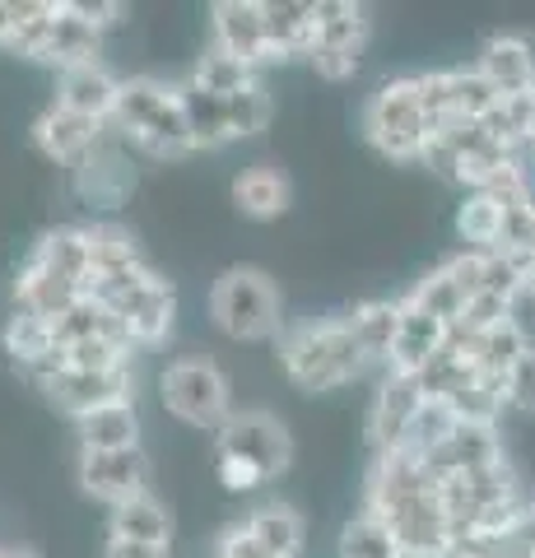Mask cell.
I'll return each instance as SVG.
<instances>
[{
  "label": "cell",
  "mask_w": 535,
  "mask_h": 558,
  "mask_svg": "<svg viewBox=\"0 0 535 558\" xmlns=\"http://www.w3.org/2000/svg\"><path fill=\"white\" fill-rule=\"evenodd\" d=\"M522 558H535V554H522Z\"/></svg>",
  "instance_id": "obj_53"
},
{
  "label": "cell",
  "mask_w": 535,
  "mask_h": 558,
  "mask_svg": "<svg viewBox=\"0 0 535 558\" xmlns=\"http://www.w3.org/2000/svg\"><path fill=\"white\" fill-rule=\"evenodd\" d=\"M401 558H452V521H447L438 494H420L382 517Z\"/></svg>",
  "instance_id": "obj_10"
},
{
  "label": "cell",
  "mask_w": 535,
  "mask_h": 558,
  "mask_svg": "<svg viewBox=\"0 0 535 558\" xmlns=\"http://www.w3.org/2000/svg\"><path fill=\"white\" fill-rule=\"evenodd\" d=\"M447 336H452V330H447L442 322L424 317L420 307L401 303V326H396V340H391V354H387L391 377H420V368L447 344Z\"/></svg>",
  "instance_id": "obj_16"
},
{
  "label": "cell",
  "mask_w": 535,
  "mask_h": 558,
  "mask_svg": "<svg viewBox=\"0 0 535 558\" xmlns=\"http://www.w3.org/2000/svg\"><path fill=\"white\" fill-rule=\"evenodd\" d=\"M447 405L457 410L461 424H498V410L508 405V396H503V381H498V377L475 373L461 391L447 396Z\"/></svg>",
  "instance_id": "obj_32"
},
{
  "label": "cell",
  "mask_w": 535,
  "mask_h": 558,
  "mask_svg": "<svg viewBox=\"0 0 535 558\" xmlns=\"http://www.w3.org/2000/svg\"><path fill=\"white\" fill-rule=\"evenodd\" d=\"M102 558H172L163 545H135V539H108Z\"/></svg>",
  "instance_id": "obj_45"
},
{
  "label": "cell",
  "mask_w": 535,
  "mask_h": 558,
  "mask_svg": "<svg viewBox=\"0 0 535 558\" xmlns=\"http://www.w3.org/2000/svg\"><path fill=\"white\" fill-rule=\"evenodd\" d=\"M405 303H410V307H420L424 317H434V322H442L447 330H452L457 317H461V307H465V293H461L452 279H447V270L438 266L428 279H420V289H414Z\"/></svg>",
  "instance_id": "obj_34"
},
{
  "label": "cell",
  "mask_w": 535,
  "mask_h": 558,
  "mask_svg": "<svg viewBox=\"0 0 535 558\" xmlns=\"http://www.w3.org/2000/svg\"><path fill=\"white\" fill-rule=\"evenodd\" d=\"M51 275L71 279V284L84 289V279H89V242H84V223H65V229H51L33 242V252Z\"/></svg>",
  "instance_id": "obj_26"
},
{
  "label": "cell",
  "mask_w": 535,
  "mask_h": 558,
  "mask_svg": "<svg viewBox=\"0 0 535 558\" xmlns=\"http://www.w3.org/2000/svg\"><path fill=\"white\" fill-rule=\"evenodd\" d=\"M262 24H266V43H270L275 61L307 57V51H313V5H303V0H280V5L266 0Z\"/></svg>",
  "instance_id": "obj_21"
},
{
  "label": "cell",
  "mask_w": 535,
  "mask_h": 558,
  "mask_svg": "<svg viewBox=\"0 0 535 558\" xmlns=\"http://www.w3.org/2000/svg\"><path fill=\"white\" fill-rule=\"evenodd\" d=\"M75 191L89 205H122L135 191V168L117 145H98L75 163Z\"/></svg>",
  "instance_id": "obj_14"
},
{
  "label": "cell",
  "mask_w": 535,
  "mask_h": 558,
  "mask_svg": "<svg viewBox=\"0 0 535 558\" xmlns=\"http://www.w3.org/2000/svg\"><path fill=\"white\" fill-rule=\"evenodd\" d=\"M364 135L387 159H420L428 145V117L420 108V84H414V75L391 80L368 98Z\"/></svg>",
  "instance_id": "obj_5"
},
{
  "label": "cell",
  "mask_w": 535,
  "mask_h": 558,
  "mask_svg": "<svg viewBox=\"0 0 535 558\" xmlns=\"http://www.w3.org/2000/svg\"><path fill=\"white\" fill-rule=\"evenodd\" d=\"M108 121L122 131V140L154 154V159H182V154H192V135H186V121H182L178 84H163L154 75L122 80L117 108Z\"/></svg>",
  "instance_id": "obj_3"
},
{
  "label": "cell",
  "mask_w": 535,
  "mask_h": 558,
  "mask_svg": "<svg viewBox=\"0 0 535 558\" xmlns=\"http://www.w3.org/2000/svg\"><path fill=\"white\" fill-rule=\"evenodd\" d=\"M368 43V10L350 0H317L313 5V65L326 80H344L358 70Z\"/></svg>",
  "instance_id": "obj_7"
},
{
  "label": "cell",
  "mask_w": 535,
  "mask_h": 558,
  "mask_svg": "<svg viewBox=\"0 0 535 558\" xmlns=\"http://www.w3.org/2000/svg\"><path fill=\"white\" fill-rule=\"evenodd\" d=\"M117 89H122V80H117L108 65L84 61V65H71V70H61L57 75V108L80 112V117L108 126V117L117 108Z\"/></svg>",
  "instance_id": "obj_13"
},
{
  "label": "cell",
  "mask_w": 535,
  "mask_h": 558,
  "mask_svg": "<svg viewBox=\"0 0 535 558\" xmlns=\"http://www.w3.org/2000/svg\"><path fill=\"white\" fill-rule=\"evenodd\" d=\"M215 549H219V558H266L262 549L247 539V531L243 526H233V531H223L219 539H215Z\"/></svg>",
  "instance_id": "obj_44"
},
{
  "label": "cell",
  "mask_w": 535,
  "mask_h": 558,
  "mask_svg": "<svg viewBox=\"0 0 535 558\" xmlns=\"http://www.w3.org/2000/svg\"><path fill=\"white\" fill-rule=\"evenodd\" d=\"M461 424L457 418V410L447 405L442 396H424L420 400V410H414V418H410V428H405V438H401V447L396 451H410V457H428V451H438L447 438H452V428Z\"/></svg>",
  "instance_id": "obj_30"
},
{
  "label": "cell",
  "mask_w": 535,
  "mask_h": 558,
  "mask_svg": "<svg viewBox=\"0 0 535 558\" xmlns=\"http://www.w3.org/2000/svg\"><path fill=\"white\" fill-rule=\"evenodd\" d=\"M215 465H219V484L229 494H252V488L280 480L293 465V438L266 410L229 414L215 442Z\"/></svg>",
  "instance_id": "obj_1"
},
{
  "label": "cell",
  "mask_w": 535,
  "mask_h": 558,
  "mask_svg": "<svg viewBox=\"0 0 535 558\" xmlns=\"http://www.w3.org/2000/svg\"><path fill=\"white\" fill-rule=\"evenodd\" d=\"M479 196H489L498 209H508V205H531V201H535V196H531L526 172H522V163H516V159H508L503 168H498L494 178L479 186Z\"/></svg>",
  "instance_id": "obj_39"
},
{
  "label": "cell",
  "mask_w": 535,
  "mask_h": 558,
  "mask_svg": "<svg viewBox=\"0 0 535 558\" xmlns=\"http://www.w3.org/2000/svg\"><path fill=\"white\" fill-rule=\"evenodd\" d=\"M498 229H503V209H498L489 196L471 191V201L457 209V233L471 242L475 252H498Z\"/></svg>",
  "instance_id": "obj_36"
},
{
  "label": "cell",
  "mask_w": 535,
  "mask_h": 558,
  "mask_svg": "<svg viewBox=\"0 0 535 558\" xmlns=\"http://www.w3.org/2000/svg\"><path fill=\"white\" fill-rule=\"evenodd\" d=\"M42 387V396L57 405L61 414L84 418L98 405H112V400H131L135 396V377L131 368H117V373H75V368H57L51 363L47 373L33 377Z\"/></svg>",
  "instance_id": "obj_9"
},
{
  "label": "cell",
  "mask_w": 535,
  "mask_h": 558,
  "mask_svg": "<svg viewBox=\"0 0 535 558\" xmlns=\"http://www.w3.org/2000/svg\"><path fill=\"white\" fill-rule=\"evenodd\" d=\"M526 252L535 256V201H531V233H526Z\"/></svg>",
  "instance_id": "obj_48"
},
{
  "label": "cell",
  "mask_w": 535,
  "mask_h": 558,
  "mask_svg": "<svg viewBox=\"0 0 535 558\" xmlns=\"http://www.w3.org/2000/svg\"><path fill=\"white\" fill-rule=\"evenodd\" d=\"M0 558H38L33 549H0Z\"/></svg>",
  "instance_id": "obj_49"
},
{
  "label": "cell",
  "mask_w": 535,
  "mask_h": 558,
  "mask_svg": "<svg viewBox=\"0 0 535 558\" xmlns=\"http://www.w3.org/2000/svg\"><path fill=\"white\" fill-rule=\"evenodd\" d=\"M340 558H401V549H396L387 521L364 512L340 531Z\"/></svg>",
  "instance_id": "obj_35"
},
{
  "label": "cell",
  "mask_w": 535,
  "mask_h": 558,
  "mask_svg": "<svg viewBox=\"0 0 535 558\" xmlns=\"http://www.w3.org/2000/svg\"><path fill=\"white\" fill-rule=\"evenodd\" d=\"M344 322H350L354 340H358V349L368 354V363H373V359L387 363L391 340H396V326H401V303H364V307H354Z\"/></svg>",
  "instance_id": "obj_31"
},
{
  "label": "cell",
  "mask_w": 535,
  "mask_h": 558,
  "mask_svg": "<svg viewBox=\"0 0 535 558\" xmlns=\"http://www.w3.org/2000/svg\"><path fill=\"white\" fill-rule=\"evenodd\" d=\"M526 349H531L526 330L516 326L512 317H508V322H498V326H489V330H479V336H471L475 373H485V377H498V381L508 377V368H512V363L526 354Z\"/></svg>",
  "instance_id": "obj_29"
},
{
  "label": "cell",
  "mask_w": 535,
  "mask_h": 558,
  "mask_svg": "<svg viewBox=\"0 0 535 558\" xmlns=\"http://www.w3.org/2000/svg\"><path fill=\"white\" fill-rule=\"evenodd\" d=\"M178 102H182V121L186 135H192V149H219L229 145V117H223V98L205 94L200 84H178Z\"/></svg>",
  "instance_id": "obj_25"
},
{
  "label": "cell",
  "mask_w": 535,
  "mask_h": 558,
  "mask_svg": "<svg viewBox=\"0 0 535 558\" xmlns=\"http://www.w3.org/2000/svg\"><path fill=\"white\" fill-rule=\"evenodd\" d=\"M503 396H508V405H512V410L535 414V344H531L526 354L508 368V377H503Z\"/></svg>",
  "instance_id": "obj_41"
},
{
  "label": "cell",
  "mask_w": 535,
  "mask_h": 558,
  "mask_svg": "<svg viewBox=\"0 0 535 558\" xmlns=\"http://www.w3.org/2000/svg\"><path fill=\"white\" fill-rule=\"evenodd\" d=\"M420 400H424V391H420L414 377H387L382 381V391H377V400H373V418H368L377 451L401 447L410 418H414V410H420Z\"/></svg>",
  "instance_id": "obj_19"
},
{
  "label": "cell",
  "mask_w": 535,
  "mask_h": 558,
  "mask_svg": "<svg viewBox=\"0 0 535 558\" xmlns=\"http://www.w3.org/2000/svg\"><path fill=\"white\" fill-rule=\"evenodd\" d=\"M10 28H14V0H0V51L10 47Z\"/></svg>",
  "instance_id": "obj_46"
},
{
  "label": "cell",
  "mask_w": 535,
  "mask_h": 558,
  "mask_svg": "<svg viewBox=\"0 0 535 558\" xmlns=\"http://www.w3.org/2000/svg\"><path fill=\"white\" fill-rule=\"evenodd\" d=\"M485 256V289L479 293H494V299L512 303L522 293V256L526 252H479Z\"/></svg>",
  "instance_id": "obj_38"
},
{
  "label": "cell",
  "mask_w": 535,
  "mask_h": 558,
  "mask_svg": "<svg viewBox=\"0 0 535 558\" xmlns=\"http://www.w3.org/2000/svg\"><path fill=\"white\" fill-rule=\"evenodd\" d=\"M108 539H135V545H163L172 539V517L154 494H141L131 502H117L108 521Z\"/></svg>",
  "instance_id": "obj_24"
},
{
  "label": "cell",
  "mask_w": 535,
  "mask_h": 558,
  "mask_svg": "<svg viewBox=\"0 0 535 558\" xmlns=\"http://www.w3.org/2000/svg\"><path fill=\"white\" fill-rule=\"evenodd\" d=\"M210 14H215V47L219 51H229L233 61H243L252 70L275 61L270 43H266L262 5H256V0H219Z\"/></svg>",
  "instance_id": "obj_12"
},
{
  "label": "cell",
  "mask_w": 535,
  "mask_h": 558,
  "mask_svg": "<svg viewBox=\"0 0 535 558\" xmlns=\"http://www.w3.org/2000/svg\"><path fill=\"white\" fill-rule=\"evenodd\" d=\"M0 344H5V354L20 363V368L28 377H38L42 368H51L57 363V344H51V326L42 317H33V312L14 307L5 330H0Z\"/></svg>",
  "instance_id": "obj_22"
},
{
  "label": "cell",
  "mask_w": 535,
  "mask_h": 558,
  "mask_svg": "<svg viewBox=\"0 0 535 558\" xmlns=\"http://www.w3.org/2000/svg\"><path fill=\"white\" fill-rule=\"evenodd\" d=\"M210 317L233 340H270L280 330V289L266 270L233 266L215 279Z\"/></svg>",
  "instance_id": "obj_4"
},
{
  "label": "cell",
  "mask_w": 535,
  "mask_h": 558,
  "mask_svg": "<svg viewBox=\"0 0 535 558\" xmlns=\"http://www.w3.org/2000/svg\"><path fill=\"white\" fill-rule=\"evenodd\" d=\"M447 279H452V284L465 293V299H475L479 289H485V256L479 252H461V256H452L447 260Z\"/></svg>",
  "instance_id": "obj_42"
},
{
  "label": "cell",
  "mask_w": 535,
  "mask_h": 558,
  "mask_svg": "<svg viewBox=\"0 0 535 558\" xmlns=\"http://www.w3.org/2000/svg\"><path fill=\"white\" fill-rule=\"evenodd\" d=\"M280 359H284V373L299 381L303 391H336L344 381L364 377V368H368V354L358 349L344 317H326V322H307V326L284 330Z\"/></svg>",
  "instance_id": "obj_2"
},
{
  "label": "cell",
  "mask_w": 535,
  "mask_h": 558,
  "mask_svg": "<svg viewBox=\"0 0 535 558\" xmlns=\"http://www.w3.org/2000/svg\"><path fill=\"white\" fill-rule=\"evenodd\" d=\"M508 317H512V303L494 299V293H475V299H465L452 330H461V336H479V330H489V326L508 322Z\"/></svg>",
  "instance_id": "obj_40"
},
{
  "label": "cell",
  "mask_w": 535,
  "mask_h": 558,
  "mask_svg": "<svg viewBox=\"0 0 535 558\" xmlns=\"http://www.w3.org/2000/svg\"><path fill=\"white\" fill-rule=\"evenodd\" d=\"M51 326V344L57 349H65V344H84V340H102V336H122V326H117V317L108 307H102L98 299H75L71 307L61 312V317H51L47 322ZM126 340V336H122ZM131 344V340H126Z\"/></svg>",
  "instance_id": "obj_27"
},
{
  "label": "cell",
  "mask_w": 535,
  "mask_h": 558,
  "mask_svg": "<svg viewBox=\"0 0 535 558\" xmlns=\"http://www.w3.org/2000/svg\"><path fill=\"white\" fill-rule=\"evenodd\" d=\"M200 558H219V549H215V545H210V549H205V554H200Z\"/></svg>",
  "instance_id": "obj_51"
},
{
  "label": "cell",
  "mask_w": 535,
  "mask_h": 558,
  "mask_svg": "<svg viewBox=\"0 0 535 558\" xmlns=\"http://www.w3.org/2000/svg\"><path fill=\"white\" fill-rule=\"evenodd\" d=\"M526 554H535V526H531V549H526Z\"/></svg>",
  "instance_id": "obj_52"
},
{
  "label": "cell",
  "mask_w": 535,
  "mask_h": 558,
  "mask_svg": "<svg viewBox=\"0 0 535 558\" xmlns=\"http://www.w3.org/2000/svg\"><path fill=\"white\" fill-rule=\"evenodd\" d=\"M102 140V121H89V117H80V112H65V108H51L33 121V145H38L51 163H80L84 154H89L94 145Z\"/></svg>",
  "instance_id": "obj_15"
},
{
  "label": "cell",
  "mask_w": 535,
  "mask_h": 558,
  "mask_svg": "<svg viewBox=\"0 0 535 558\" xmlns=\"http://www.w3.org/2000/svg\"><path fill=\"white\" fill-rule=\"evenodd\" d=\"M71 10H75L94 33H108V28L126 14V5H117V0H71Z\"/></svg>",
  "instance_id": "obj_43"
},
{
  "label": "cell",
  "mask_w": 535,
  "mask_h": 558,
  "mask_svg": "<svg viewBox=\"0 0 535 558\" xmlns=\"http://www.w3.org/2000/svg\"><path fill=\"white\" fill-rule=\"evenodd\" d=\"M98 43L102 33H94L89 24L71 10V0H51V24H47V38L38 61L42 65H57V70H71L84 61H98Z\"/></svg>",
  "instance_id": "obj_17"
},
{
  "label": "cell",
  "mask_w": 535,
  "mask_h": 558,
  "mask_svg": "<svg viewBox=\"0 0 535 558\" xmlns=\"http://www.w3.org/2000/svg\"><path fill=\"white\" fill-rule=\"evenodd\" d=\"M522 293H531V299H535V256L531 252L522 256Z\"/></svg>",
  "instance_id": "obj_47"
},
{
  "label": "cell",
  "mask_w": 535,
  "mask_h": 558,
  "mask_svg": "<svg viewBox=\"0 0 535 558\" xmlns=\"http://www.w3.org/2000/svg\"><path fill=\"white\" fill-rule=\"evenodd\" d=\"M102 307L117 317V326H122L131 349L135 344H159V340H168L172 317H178V293H172V284L159 270H145V275H135L126 289H117Z\"/></svg>",
  "instance_id": "obj_8"
},
{
  "label": "cell",
  "mask_w": 535,
  "mask_h": 558,
  "mask_svg": "<svg viewBox=\"0 0 535 558\" xmlns=\"http://www.w3.org/2000/svg\"><path fill=\"white\" fill-rule=\"evenodd\" d=\"M233 201L238 209H243L247 219H280L289 201H293V191H289V178L284 172H275V168H247L243 178L233 182Z\"/></svg>",
  "instance_id": "obj_28"
},
{
  "label": "cell",
  "mask_w": 535,
  "mask_h": 558,
  "mask_svg": "<svg viewBox=\"0 0 535 558\" xmlns=\"http://www.w3.org/2000/svg\"><path fill=\"white\" fill-rule=\"evenodd\" d=\"M168 414H178L192 428H223L229 418V377L210 359H178L159 377Z\"/></svg>",
  "instance_id": "obj_6"
},
{
  "label": "cell",
  "mask_w": 535,
  "mask_h": 558,
  "mask_svg": "<svg viewBox=\"0 0 535 558\" xmlns=\"http://www.w3.org/2000/svg\"><path fill=\"white\" fill-rule=\"evenodd\" d=\"M526 521H531V526H535V498L526 502Z\"/></svg>",
  "instance_id": "obj_50"
},
{
  "label": "cell",
  "mask_w": 535,
  "mask_h": 558,
  "mask_svg": "<svg viewBox=\"0 0 535 558\" xmlns=\"http://www.w3.org/2000/svg\"><path fill=\"white\" fill-rule=\"evenodd\" d=\"M243 531L266 558H299L303 554V517L293 508H284V502H266V508H256L243 521Z\"/></svg>",
  "instance_id": "obj_23"
},
{
  "label": "cell",
  "mask_w": 535,
  "mask_h": 558,
  "mask_svg": "<svg viewBox=\"0 0 535 558\" xmlns=\"http://www.w3.org/2000/svg\"><path fill=\"white\" fill-rule=\"evenodd\" d=\"M270 112H275V102H270V89H266L262 80H252L238 94L223 98V117H229V135L233 140L266 131L270 126Z\"/></svg>",
  "instance_id": "obj_33"
},
{
  "label": "cell",
  "mask_w": 535,
  "mask_h": 558,
  "mask_svg": "<svg viewBox=\"0 0 535 558\" xmlns=\"http://www.w3.org/2000/svg\"><path fill=\"white\" fill-rule=\"evenodd\" d=\"M479 75L494 84L498 98H512V94H526L535 89V51L526 38H516V33H503V38H494L485 47V57H479Z\"/></svg>",
  "instance_id": "obj_18"
},
{
  "label": "cell",
  "mask_w": 535,
  "mask_h": 558,
  "mask_svg": "<svg viewBox=\"0 0 535 558\" xmlns=\"http://www.w3.org/2000/svg\"><path fill=\"white\" fill-rule=\"evenodd\" d=\"M149 461L141 447H126V451H80V488L98 502H131L149 494Z\"/></svg>",
  "instance_id": "obj_11"
},
{
  "label": "cell",
  "mask_w": 535,
  "mask_h": 558,
  "mask_svg": "<svg viewBox=\"0 0 535 558\" xmlns=\"http://www.w3.org/2000/svg\"><path fill=\"white\" fill-rule=\"evenodd\" d=\"M80 428V451H126L141 447V414H135V400H112V405H98L84 418H75Z\"/></svg>",
  "instance_id": "obj_20"
},
{
  "label": "cell",
  "mask_w": 535,
  "mask_h": 558,
  "mask_svg": "<svg viewBox=\"0 0 535 558\" xmlns=\"http://www.w3.org/2000/svg\"><path fill=\"white\" fill-rule=\"evenodd\" d=\"M256 75H252V65H243V61H233L229 51H219V47H210L205 57L196 61V70H192V84H200L205 94H215V98H229V94H238L243 84H252Z\"/></svg>",
  "instance_id": "obj_37"
}]
</instances>
